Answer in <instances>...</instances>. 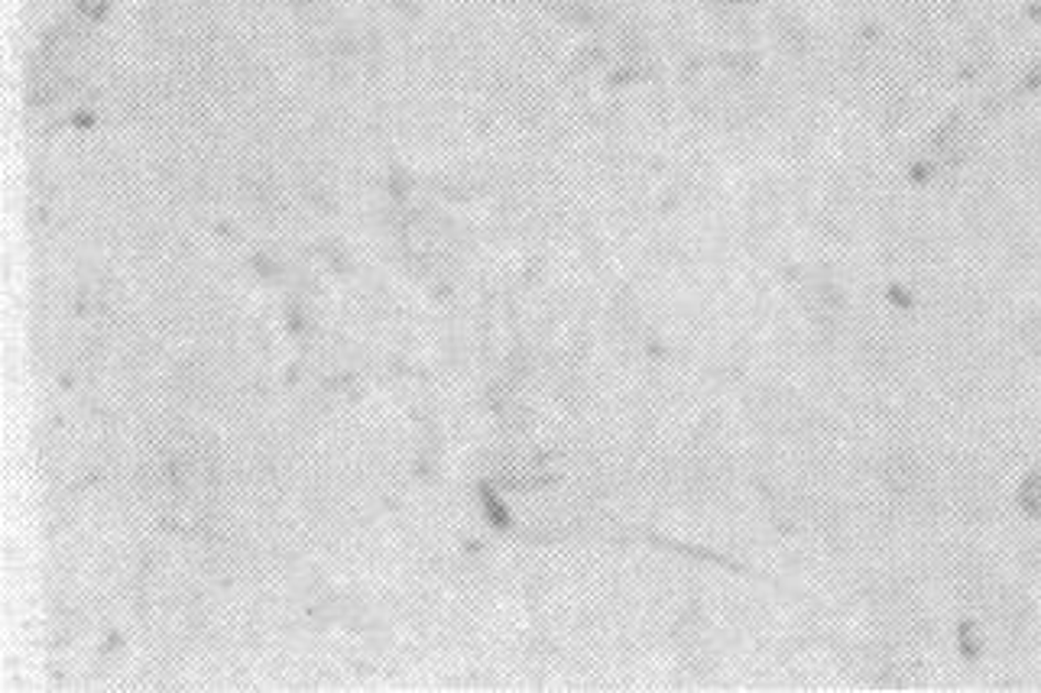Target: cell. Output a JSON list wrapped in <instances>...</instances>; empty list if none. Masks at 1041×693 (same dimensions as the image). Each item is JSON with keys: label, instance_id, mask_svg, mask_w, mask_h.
I'll return each instance as SVG.
<instances>
[{"label": "cell", "instance_id": "obj_1", "mask_svg": "<svg viewBox=\"0 0 1041 693\" xmlns=\"http://www.w3.org/2000/svg\"><path fill=\"white\" fill-rule=\"evenodd\" d=\"M1019 499H1022V509H1026L1029 516L1041 519V473H1032V476L1026 480Z\"/></svg>", "mask_w": 1041, "mask_h": 693}]
</instances>
